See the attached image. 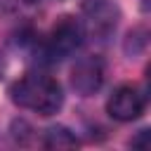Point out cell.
Wrapping results in <instances>:
<instances>
[{
    "mask_svg": "<svg viewBox=\"0 0 151 151\" xmlns=\"http://www.w3.org/2000/svg\"><path fill=\"white\" fill-rule=\"evenodd\" d=\"M9 94H12V101L17 106L28 109V111L40 113V116H52L64 104L61 85L54 78L42 76V73H28V76L19 78L12 85Z\"/></svg>",
    "mask_w": 151,
    "mask_h": 151,
    "instance_id": "1",
    "label": "cell"
},
{
    "mask_svg": "<svg viewBox=\"0 0 151 151\" xmlns=\"http://www.w3.org/2000/svg\"><path fill=\"white\" fill-rule=\"evenodd\" d=\"M83 26L78 19L73 17H61L54 28L50 31L47 40H45V54L52 61H61L66 57H71L80 45H83Z\"/></svg>",
    "mask_w": 151,
    "mask_h": 151,
    "instance_id": "2",
    "label": "cell"
},
{
    "mask_svg": "<svg viewBox=\"0 0 151 151\" xmlns=\"http://www.w3.org/2000/svg\"><path fill=\"white\" fill-rule=\"evenodd\" d=\"M120 19V9L113 0H83V28L97 38V40H106Z\"/></svg>",
    "mask_w": 151,
    "mask_h": 151,
    "instance_id": "3",
    "label": "cell"
},
{
    "mask_svg": "<svg viewBox=\"0 0 151 151\" xmlns=\"http://www.w3.org/2000/svg\"><path fill=\"white\" fill-rule=\"evenodd\" d=\"M144 106H146V99H144V94L134 85H120V87H116L113 94L106 101L109 116L116 118V120H120V123L137 120L144 113Z\"/></svg>",
    "mask_w": 151,
    "mask_h": 151,
    "instance_id": "4",
    "label": "cell"
},
{
    "mask_svg": "<svg viewBox=\"0 0 151 151\" xmlns=\"http://www.w3.org/2000/svg\"><path fill=\"white\" fill-rule=\"evenodd\" d=\"M101 83H104V61L99 57H85L76 61L71 71V87L78 94L90 97L101 87Z\"/></svg>",
    "mask_w": 151,
    "mask_h": 151,
    "instance_id": "5",
    "label": "cell"
},
{
    "mask_svg": "<svg viewBox=\"0 0 151 151\" xmlns=\"http://www.w3.org/2000/svg\"><path fill=\"white\" fill-rule=\"evenodd\" d=\"M42 144L47 149H71V146H78V139L71 134V130L66 127H50L45 132V139Z\"/></svg>",
    "mask_w": 151,
    "mask_h": 151,
    "instance_id": "6",
    "label": "cell"
}]
</instances>
